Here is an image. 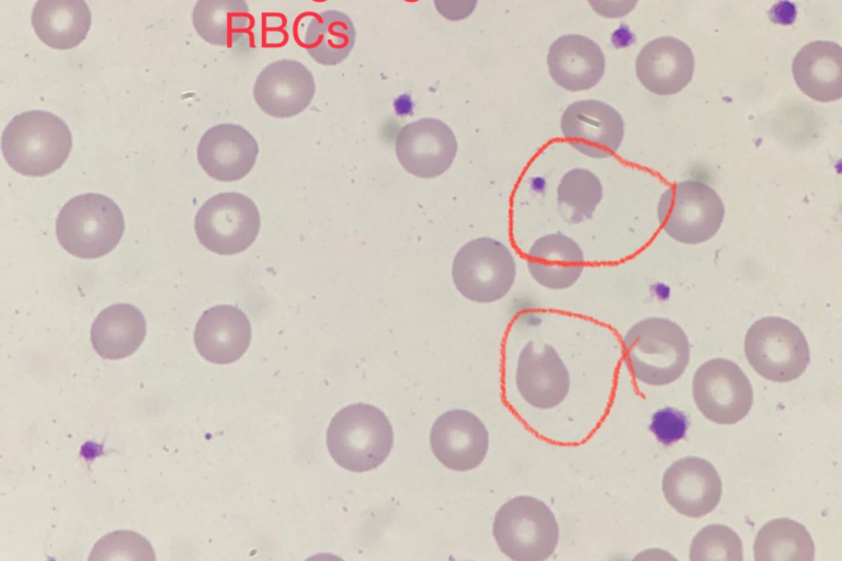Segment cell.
Wrapping results in <instances>:
<instances>
[{
  "instance_id": "obj_32",
  "label": "cell",
  "mask_w": 842,
  "mask_h": 561,
  "mask_svg": "<svg viewBox=\"0 0 842 561\" xmlns=\"http://www.w3.org/2000/svg\"><path fill=\"white\" fill-rule=\"evenodd\" d=\"M436 11L450 21L468 18L476 9L478 0H433Z\"/></svg>"
},
{
  "instance_id": "obj_21",
  "label": "cell",
  "mask_w": 842,
  "mask_h": 561,
  "mask_svg": "<svg viewBox=\"0 0 842 561\" xmlns=\"http://www.w3.org/2000/svg\"><path fill=\"white\" fill-rule=\"evenodd\" d=\"M796 84L810 99L833 102L842 96V48L830 41L805 45L793 60Z\"/></svg>"
},
{
  "instance_id": "obj_5",
  "label": "cell",
  "mask_w": 842,
  "mask_h": 561,
  "mask_svg": "<svg viewBox=\"0 0 842 561\" xmlns=\"http://www.w3.org/2000/svg\"><path fill=\"white\" fill-rule=\"evenodd\" d=\"M492 535L508 558L514 561H544L557 547L559 527L544 502L530 495H519L498 510Z\"/></svg>"
},
{
  "instance_id": "obj_31",
  "label": "cell",
  "mask_w": 842,
  "mask_h": 561,
  "mask_svg": "<svg viewBox=\"0 0 842 561\" xmlns=\"http://www.w3.org/2000/svg\"><path fill=\"white\" fill-rule=\"evenodd\" d=\"M689 426L683 412L665 407L653 413L649 430L663 445H671L685 436Z\"/></svg>"
},
{
  "instance_id": "obj_17",
  "label": "cell",
  "mask_w": 842,
  "mask_h": 561,
  "mask_svg": "<svg viewBox=\"0 0 842 561\" xmlns=\"http://www.w3.org/2000/svg\"><path fill=\"white\" fill-rule=\"evenodd\" d=\"M259 146L254 137L236 124H219L202 136L197 159L203 170L218 181H237L253 168Z\"/></svg>"
},
{
  "instance_id": "obj_9",
  "label": "cell",
  "mask_w": 842,
  "mask_h": 561,
  "mask_svg": "<svg viewBox=\"0 0 842 561\" xmlns=\"http://www.w3.org/2000/svg\"><path fill=\"white\" fill-rule=\"evenodd\" d=\"M260 225V213L253 201L236 192L220 193L207 199L194 221L200 242L221 255L249 248L258 237Z\"/></svg>"
},
{
  "instance_id": "obj_11",
  "label": "cell",
  "mask_w": 842,
  "mask_h": 561,
  "mask_svg": "<svg viewBox=\"0 0 842 561\" xmlns=\"http://www.w3.org/2000/svg\"><path fill=\"white\" fill-rule=\"evenodd\" d=\"M560 130L568 144L580 153L605 159L618 151L625 124L621 114L605 102L580 100L565 110Z\"/></svg>"
},
{
  "instance_id": "obj_15",
  "label": "cell",
  "mask_w": 842,
  "mask_h": 561,
  "mask_svg": "<svg viewBox=\"0 0 842 561\" xmlns=\"http://www.w3.org/2000/svg\"><path fill=\"white\" fill-rule=\"evenodd\" d=\"M662 492L676 512L697 518L718 505L722 485L717 470L709 461L690 456L674 461L664 471Z\"/></svg>"
},
{
  "instance_id": "obj_7",
  "label": "cell",
  "mask_w": 842,
  "mask_h": 561,
  "mask_svg": "<svg viewBox=\"0 0 842 561\" xmlns=\"http://www.w3.org/2000/svg\"><path fill=\"white\" fill-rule=\"evenodd\" d=\"M744 354L751 367L774 382L797 379L810 362L807 340L792 321L781 317L756 320L746 333Z\"/></svg>"
},
{
  "instance_id": "obj_18",
  "label": "cell",
  "mask_w": 842,
  "mask_h": 561,
  "mask_svg": "<svg viewBox=\"0 0 842 561\" xmlns=\"http://www.w3.org/2000/svg\"><path fill=\"white\" fill-rule=\"evenodd\" d=\"M694 66L693 53L684 42L662 36L641 48L636 58V75L648 91L672 95L691 82Z\"/></svg>"
},
{
  "instance_id": "obj_25",
  "label": "cell",
  "mask_w": 842,
  "mask_h": 561,
  "mask_svg": "<svg viewBox=\"0 0 842 561\" xmlns=\"http://www.w3.org/2000/svg\"><path fill=\"white\" fill-rule=\"evenodd\" d=\"M192 22L206 43L228 46L251 27L252 16L246 0H197Z\"/></svg>"
},
{
  "instance_id": "obj_22",
  "label": "cell",
  "mask_w": 842,
  "mask_h": 561,
  "mask_svg": "<svg viewBox=\"0 0 842 561\" xmlns=\"http://www.w3.org/2000/svg\"><path fill=\"white\" fill-rule=\"evenodd\" d=\"M526 263L539 285L549 289H566L580 278L584 254L573 239L555 232L535 240L527 252Z\"/></svg>"
},
{
  "instance_id": "obj_26",
  "label": "cell",
  "mask_w": 842,
  "mask_h": 561,
  "mask_svg": "<svg viewBox=\"0 0 842 561\" xmlns=\"http://www.w3.org/2000/svg\"><path fill=\"white\" fill-rule=\"evenodd\" d=\"M355 39L356 31L351 18L338 10H327L311 19L304 44L316 62L334 66L350 55Z\"/></svg>"
},
{
  "instance_id": "obj_3",
  "label": "cell",
  "mask_w": 842,
  "mask_h": 561,
  "mask_svg": "<svg viewBox=\"0 0 842 561\" xmlns=\"http://www.w3.org/2000/svg\"><path fill=\"white\" fill-rule=\"evenodd\" d=\"M394 433L387 416L366 403L350 404L331 420L327 446L342 468L364 472L375 469L389 456Z\"/></svg>"
},
{
  "instance_id": "obj_23",
  "label": "cell",
  "mask_w": 842,
  "mask_h": 561,
  "mask_svg": "<svg viewBox=\"0 0 842 561\" xmlns=\"http://www.w3.org/2000/svg\"><path fill=\"white\" fill-rule=\"evenodd\" d=\"M31 23L46 46L68 50L86 39L91 27V11L84 0H37Z\"/></svg>"
},
{
  "instance_id": "obj_19",
  "label": "cell",
  "mask_w": 842,
  "mask_h": 561,
  "mask_svg": "<svg viewBox=\"0 0 842 561\" xmlns=\"http://www.w3.org/2000/svg\"><path fill=\"white\" fill-rule=\"evenodd\" d=\"M194 342L198 353L208 362L230 364L239 359L251 342V324L237 307L219 305L203 312L198 319Z\"/></svg>"
},
{
  "instance_id": "obj_12",
  "label": "cell",
  "mask_w": 842,
  "mask_h": 561,
  "mask_svg": "<svg viewBox=\"0 0 842 561\" xmlns=\"http://www.w3.org/2000/svg\"><path fill=\"white\" fill-rule=\"evenodd\" d=\"M457 149L453 130L433 117L405 125L395 142V151L403 169L421 179L445 173L454 162Z\"/></svg>"
},
{
  "instance_id": "obj_33",
  "label": "cell",
  "mask_w": 842,
  "mask_h": 561,
  "mask_svg": "<svg viewBox=\"0 0 842 561\" xmlns=\"http://www.w3.org/2000/svg\"><path fill=\"white\" fill-rule=\"evenodd\" d=\"M588 2L599 15L618 19L630 13L638 0H588Z\"/></svg>"
},
{
  "instance_id": "obj_20",
  "label": "cell",
  "mask_w": 842,
  "mask_h": 561,
  "mask_svg": "<svg viewBox=\"0 0 842 561\" xmlns=\"http://www.w3.org/2000/svg\"><path fill=\"white\" fill-rule=\"evenodd\" d=\"M548 71L556 84L570 92L593 88L605 71L601 47L591 38L569 34L558 37L547 54Z\"/></svg>"
},
{
  "instance_id": "obj_2",
  "label": "cell",
  "mask_w": 842,
  "mask_h": 561,
  "mask_svg": "<svg viewBox=\"0 0 842 561\" xmlns=\"http://www.w3.org/2000/svg\"><path fill=\"white\" fill-rule=\"evenodd\" d=\"M624 363L634 377L663 386L682 376L690 360V343L674 321L651 317L635 323L624 336Z\"/></svg>"
},
{
  "instance_id": "obj_27",
  "label": "cell",
  "mask_w": 842,
  "mask_h": 561,
  "mask_svg": "<svg viewBox=\"0 0 842 561\" xmlns=\"http://www.w3.org/2000/svg\"><path fill=\"white\" fill-rule=\"evenodd\" d=\"M755 561H812L815 545L800 523L783 517L764 524L753 543Z\"/></svg>"
},
{
  "instance_id": "obj_8",
  "label": "cell",
  "mask_w": 842,
  "mask_h": 561,
  "mask_svg": "<svg viewBox=\"0 0 842 561\" xmlns=\"http://www.w3.org/2000/svg\"><path fill=\"white\" fill-rule=\"evenodd\" d=\"M515 276L516 264L512 252L490 237L468 241L453 260L454 285L462 296L474 302L500 300L512 288Z\"/></svg>"
},
{
  "instance_id": "obj_1",
  "label": "cell",
  "mask_w": 842,
  "mask_h": 561,
  "mask_svg": "<svg viewBox=\"0 0 842 561\" xmlns=\"http://www.w3.org/2000/svg\"><path fill=\"white\" fill-rule=\"evenodd\" d=\"M72 147L67 124L57 115L32 110L14 116L1 136L8 164L27 176H44L59 169Z\"/></svg>"
},
{
  "instance_id": "obj_10",
  "label": "cell",
  "mask_w": 842,
  "mask_h": 561,
  "mask_svg": "<svg viewBox=\"0 0 842 561\" xmlns=\"http://www.w3.org/2000/svg\"><path fill=\"white\" fill-rule=\"evenodd\" d=\"M692 392L701 413L718 424L739 422L753 403L750 380L736 363L725 358L707 360L697 368Z\"/></svg>"
},
{
  "instance_id": "obj_28",
  "label": "cell",
  "mask_w": 842,
  "mask_h": 561,
  "mask_svg": "<svg viewBox=\"0 0 842 561\" xmlns=\"http://www.w3.org/2000/svg\"><path fill=\"white\" fill-rule=\"evenodd\" d=\"M603 198L600 179L590 170L573 168L566 172L557 186L561 216L570 224L591 218Z\"/></svg>"
},
{
  "instance_id": "obj_16",
  "label": "cell",
  "mask_w": 842,
  "mask_h": 561,
  "mask_svg": "<svg viewBox=\"0 0 842 561\" xmlns=\"http://www.w3.org/2000/svg\"><path fill=\"white\" fill-rule=\"evenodd\" d=\"M515 385L526 403L537 409H553L570 389L568 369L557 351L548 344L539 348L528 342L520 353Z\"/></svg>"
},
{
  "instance_id": "obj_4",
  "label": "cell",
  "mask_w": 842,
  "mask_h": 561,
  "mask_svg": "<svg viewBox=\"0 0 842 561\" xmlns=\"http://www.w3.org/2000/svg\"><path fill=\"white\" fill-rule=\"evenodd\" d=\"M125 229L122 210L103 194L86 193L68 201L56 219L60 245L81 259H96L111 252Z\"/></svg>"
},
{
  "instance_id": "obj_14",
  "label": "cell",
  "mask_w": 842,
  "mask_h": 561,
  "mask_svg": "<svg viewBox=\"0 0 842 561\" xmlns=\"http://www.w3.org/2000/svg\"><path fill=\"white\" fill-rule=\"evenodd\" d=\"M315 91L311 71L300 61L283 58L261 70L254 82L253 96L268 115L287 118L306 110Z\"/></svg>"
},
{
  "instance_id": "obj_24",
  "label": "cell",
  "mask_w": 842,
  "mask_h": 561,
  "mask_svg": "<svg viewBox=\"0 0 842 561\" xmlns=\"http://www.w3.org/2000/svg\"><path fill=\"white\" fill-rule=\"evenodd\" d=\"M146 320L138 308L115 304L103 309L91 327V343L95 352L109 359L132 355L146 335Z\"/></svg>"
},
{
  "instance_id": "obj_29",
  "label": "cell",
  "mask_w": 842,
  "mask_h": 561,
  "mask_svg": "<svg viewBox=\"0 0 842 561\" xmlns=\"http://www.w3.org/2000/svg\"><path fill=\"white\" fill-rule=\"evenodd\" d=\"M742 541L728 526L712 524L702 528L690 547L691 561H742Z\"/></svg>"
},
{
  "instance_id": "obj_30",
  "label": "cell",
  "mask_w": 842,
  "mask_h": 561,
  "mask_svg": "<svg viewBox=\"0 0 842 561\" xmlns=\"http://www.w3.org/2000/svg\"><path fill=\"white\" fill-rule=\"evenodd\" d=\"M155 560L149 541L137 533L117 530L102 537L93 547L89 560Z\"/></svg>"
},
{
  "instance_id": "obj_13",
  "label": "cell",
  "mask_w": 842,
  "mask_h": 561,
  "mask_svg": "<svg viewBox=\"0 0 842 561\" xmlns=\"http://www.w3.org/2000/svg\"><path fill=\"white\" fill-rule=\"evenodd\" d=\"M434 456L446 468L469 471L485 459L489 433L482 421L466 410H451L440 415L430 432Z\"/></svg>"
},
{
  "instance_id": "obj_6",
  "label": "cell",
  "mask_w": 842,
  "mask_h": 561,
  "mask_svg": "<svg viewBox=\"0 0 842 561\" xmlns=\"http://www.w3.org/2000/svg\"><path fill=\"white\" fill-rule=\"evenodd\" d=\"M658 221L667 236L684 244L714 238L725 218V205L708 184L685 180L669 186L657 206Z\"/></svg>"
}]
</instances>
